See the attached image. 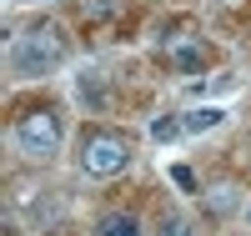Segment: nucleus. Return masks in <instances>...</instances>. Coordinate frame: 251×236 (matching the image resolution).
<instances>
[{
    "label": "nucleus",
    "instance_id": "nucleus-1",
    "mask_svg": "<svg viewBox=\"0 0 251 236\" xmlns=\"http://www.w3.org/2000/svg\"><path fill=\"white\" fill-rule=\"evenodd\" d=\"M66 55H71L66 30H60V26H35V30H25V35L10 46V66H15L20 76H46V71H55Z\"/></svg>",
    "mask_w": 251,
    "mask_h": 236
},
{
    "label": "nucleus",
    "instance_id": "nucleus-2",
    "mask_svg": "<svg viewBox=\"0 0 251 236\" xmlns=\"http://www.w3.org/2000/svg\"><path fill=\"white\" fill-rule=\"evenodd\" d=\"M80 166L91 176H121L131 166V141L116 136V131H91L86 146H80Z\"/></svg>",
    "mask_w": 251,
    "mask_h": 236
},
{
    "label": "nucleus",
    "instance_id": "nucleus-3",
    "mask_svg": "<svg viewBox=\"0 0 251 236\" xmlns=\"http://www.w3.org/2000/svg\"><path fill=\"white\" fill-rule=\"evenodd\" d=\"M15 141H20L25 156H40V161L55 156L60 151V116L50 111V105H46V111H25L15 121Z\"/></svg>",
    "mask_w": 251,
    "mask_h": 236
},
{
    "label": "nucleus",
    "instance_id": "nucleus-4",
    "mask_svg": "<svg viewBox=\"0 0 251 236\" xmlns=\"http://www.w3.org/2000/svg\"><path fill=\"white\" fill-rule=\"evenodd\" d=\"M166 55L176 60L181 71H201V60H206V46L191 35V30H176V35H166Z\"/></svg>",
    "mask_w": 251,
    "mask_h": 236
},
{
    "label": "nucleus",
    "instance_id": "nucleus-5",
    "mask_svg": "<svg viewBox=\"0 0 251 236\" xmlns=\"http://www.w3.org/2000/svg\"><path fill=\"white\" fill-rule=\"evenodd\" d=\"M96 236H141V231H136V216H126V211H111V216H100Z\"/></svg>",
    "mask_w": 251,
    "mask_h": 236
},
{
    "label": "nucleus",
    "instance_id": "nucleus-6",
    "mask_svg": "<svg viewBox=\"0 0 251 236\" xmlns=\"http://www.w3.org/2000/svg\"><path fill=\"white\" fill-rule=\"evenodd\" d=\"M211 126H221V111H216V105H201V111L186 116V131H211Z\"/></svg>",
    "mask_w": 251,
    "mask_h": 236
},
{
    "label": "nucleus",
    "instance_id": "nucleus-7",
    "mask_svg": "<svg viewBox=\"0 0 251 236\" xmlns=\"http://www.w3.org/2000/svg\"><path fill=\"white\" fill-rule=\"evenodd\" d=\"M181 131H186V121H171V116L151 126V136H156V141H171V136H181Z\"/></svg>",
    "mask_w": 251,
    "mask_h": 236
},
{
    "label": "nucleus",
    "instance_id": "nucleus-8",
    "mask_svg": "<svg viewBox=\"0 0 251 236\" xmlns=\"http://www.w3.org/2000/svg\"><path fill=\"white\" fill-rule=\"evenodd\" d=\"M161 236H191L186 216H161Z\"/></svg>",
    "mask_w": 251,
    "mask_h": 236
},
{
    "label": "nucleus",
    "instance_id": "nucleus-9",
    "mask_svg": "<svg viewBox=\"0 0 251 236\" xmlns=\"http://www.w3.org/2000/svg\"><path fill=\"white\" fill-rule=\"evenodd\" d=\"M171 181L181 191H196V176H191V166H171Z\"/></svg>",
    "mask_w": 251,
    "mask_h": 236
}]
</instances>
